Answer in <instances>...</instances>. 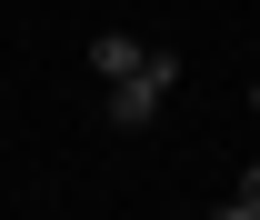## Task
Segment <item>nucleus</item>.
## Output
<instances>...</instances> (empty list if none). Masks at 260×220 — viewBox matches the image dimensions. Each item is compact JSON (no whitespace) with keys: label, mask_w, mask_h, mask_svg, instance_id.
Instances as JSON below:
<instances>
[{"label":"nucleus","mask_w":260,"mask_h":220,"mask_svg":"<svg viewBox=\"0 0 260 220\" xmlns=\"http://www.w3.org/2000/svg\"><path fill=\"white\" fill-rule=\"evenodd\" d=\"M170 90H180V50H150V40H140V50L100 80V120H110V130H150Z\"/></svg>","instance_id":"nucleus-1"},{"label":"nucleus","mask_w":260,"mask_h":220,"mask_svg":"<svg viewBox=\"0 0 260 220\" xmlns=\"http://www.w3.org/2000/svg\"><path fill=\"white\" fill-rule=\"evenodd\" d=\"M130 50H140V40H130V30H100V40H90V70H100V80H110V70H120Z\"/></svg>","instance_id":"nucleus-2"},{"label":"nucleus","mask_w":260,"mask_h":220,"mask_svg":"<svg viewBox=\"0 0 260 220\" xmlns=\"http://www.w3.org/2000/svg\"><path fill=\"white\" fill-rule=\"evenodd\" d=\"M230 220H260V160L240 170V180H230Z\"/></svg>","instance_id":"nucleus-3"}]
</instances>
